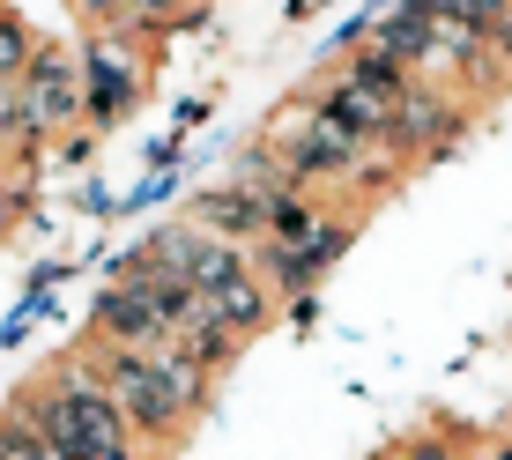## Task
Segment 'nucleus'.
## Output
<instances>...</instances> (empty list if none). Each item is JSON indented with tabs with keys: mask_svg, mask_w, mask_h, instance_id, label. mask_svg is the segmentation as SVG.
Segmentation results:
<instances>
[{
	"mask_svg": "<svg viewBox=\"0 0 512 460\" xmlns=\"http://www.w3.org/2000/svg\"><path fill=\"white\" fill-rule=\"evenodd\" d=\"M104 394L119 416H134L149 438H179L208 401V371L186 357L179 342L164 349H104Z\"/></svg>",
	"mask_w": 512,
	"mask_h": 460,
	"instance_id": "obj_1",
	"label": "nucleus"
},
{
	"mask_svg": "<svg viewBox=\"0 0 512 460\" xmlns=\"http://www.w3.org/2000/svg\"><path fill=\"white\" fill-rule=\"evenodd\" d=\"M23 409L38 416V431L52 438L60 460H127V416H119V401L104 394L97 379L60 371V379H45Z\"/></svg>",
	"mask_w": 512,
	"mask_h": 460,
	"instance_id": "obj_2",
	"label": "nucleus"
},
{
	"mask_svg": "<svg viewBox=\"0 0 512 460\" xmlns=\"http://www.w3.org/2000/svg\"><path fill=\"white\" fill-rule=\"evenodd\" d=\"M268 201H275V193L231 179V186H216V193H201V201H193V223H201L208 238L238 245V238H260V230H268Z\"/></svg>",
	"mask_w": 512,
	"mask_h": 460,
	"instance_id": "obj_3",
	"label": "nucleus"
},
{
	"mask_svg": "<svg viewBox=\"0 0 512 460\" xmlns=\"http://www.w3.org/2000/svg\"><path fill=\"white\" fill-rule=\"evenodd\" d=\"M357 149L364 141L349 127H334L327 112H312L305 127H297V141H290V179H334V171L357 164Z\"/></svg>",
	"mask_w": 512,
	"mask_h": 460,
	"instance_id": "obj_4",
	"label": "nucleus"
},
{
	"mask_svg": "<svg viewBox=\"0 0 512 460\" xmlns=\"http://www.w3.org/2000/svg\"><path fill=\"white\" fill-rule=\"evenodd\" d=\"M201 312H208L216 327H231L238 342H245V334L268 327V290L253 282V268H238V275H223L216 290H201Z\"/></svg>",
	"mask_w": 512,
	"mask_h": 460,
	"instance_id": "obj_5",
	"label": "nucleus"
},
{
	"mask_svg": "<svg viewBox=\"0 0 512 460\" xmlns=\"http://www.w3.org/2000/svg\"><path fill=\"white\" fill-rule=\"evenodd\" d=\"M349 245V223H320L312 238H297V245H275V282L282 290H305V282H320L327 275V260Z\"/></svg>",
	"mask_w": 512,
	"mask_h": 460,
	"instance_id": "obj_6",
	"label": "nucleus"
},
{
	"mask_svg": "<svg viewBox=\"0 0 512 460\" xmlns=\"http://www.w3.org/2000/svg\"><path fill=\"white\" fill-rule=\"evenodd\" d=\"M82 67H90V82H82V97H90V112H97V119H112L119 104L134 97V67L119 60V45H90V60H82Z\"/></svg>",
	"mask_w": 512,
	"mask_h": 460,
	"instance_id": "obj_7",
	"label": "nucleus"
},
{
	"mask_svg": "<svg viewBox=\"0 0 512 460\" xmlns=\"http://www.w3.org/2000/svg\"><path fill=\"white\" fill-rule=\"evenodd\" d=\"M498 460H512V446H505V453H498Z\"/></svg>",
	"mask_w": 512,
	"mask_h": 460,
	"instance_id": "obj_8",
	"label": "nucleus"
}]
</instances>
